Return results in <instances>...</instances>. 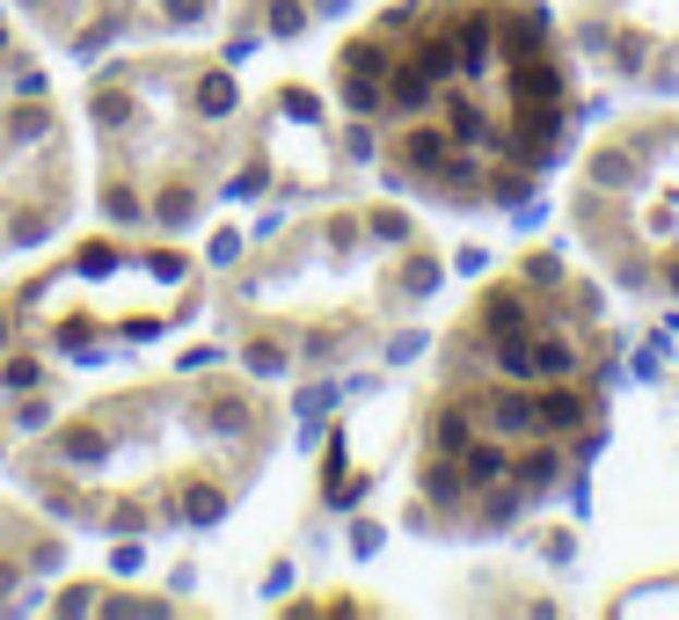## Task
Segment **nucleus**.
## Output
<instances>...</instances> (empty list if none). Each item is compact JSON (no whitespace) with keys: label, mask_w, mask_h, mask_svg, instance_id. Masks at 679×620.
<instances>
[{"label":"nucleus","mask_w":679,"mask_h":620,"mask_svg":"<svg viewBox=\"0 0 679 620\" xmlns=\"http://www.w3.org/2000/svg\"><path fill=\"white\" fill-rule=\"evenodd\" d=\"M110 446H102V430H88V424H73L66 430V460H102Z\"/></svg>","instance_id":"nucleus-4"},{"label":"nucleus","mask_w":679,"mask_h":620,"mask_svg":"<svg viewBox=\"0 0 679 620\" xmlns=\"http://www.w3.org/2000/svg\"><path fill=\"white\" fill-rule=\"evenodd\" d=\"M0 336H8V314H0Z\"/></svg>","instance_id":"nucleus-14"},{"label":"nucleus","mask_w":679,"mask_h":620,"mask_svg":"<svg viewBox=\"0 0 679 620\" xmlns=\"http://www.w3.org/2000/svg\"><path fill=\"white\" fill-rule=\"evenodd\" d=\"M242 424V402H213V430H234Z\"/></svg>","instance_id":"nucleus-12"},{"label":"nucleus","mask_w":679,"mask_h":620,"mask_svg":"<svg viewBox=\"0 0 679 620\" xmlns=\"http://www.w3.org/2000/svg\"><path fill=\"white\" fill-rule=\"evenodd\" d=\"M161 219H191V191H161Z\"/></svg>","instance_id":"nucleus-9"},{"label":"nucleus","mask_w":679,"mask_h":620,"mask_svg":"<svg viewBox=\"0 0 679 620\" xmlns=\"http://www.w3.org/2000/svg\"><path fill=\"white\" fill-rule=\"evenodd\" d=\"M45 234H51L45 212H23V219H15V241H23V248H29V241H45Z\"/></svg>","instance_id":"nucleus-6"},{"label":"nucleus","mask_w":679,"mask_h":620,"mask_svg":"<svg viewBox=\"0 0 679 620\" xmlns=\"http://www.w3.org/2000/svg\"><path fill=\"white\" fill-rule=\"evenodd\" d=\"M169 15H175V23H197V15H205V0H169Z\"/></svg>","instance_id":"nucleus-13"},{"label":"nucleus","mask_w":679,"mask_h":620,"mask_svg":"<svg viewBox=\"0 0 679 620\" xmlns=\"http://www.w3.org/2000/svg\"><path fill=\"white\" fill-rule=\"evenodd\" d=\"M0 387H37V365H29V358H15L8 373H0Z\"/></svg>","instance_id":"nucleus-8"},{"label":"nucleus","mask_w":679,"mask_h":620,"mask_svg":"<svg viewBox=\"0 0 679 620\" xmlns=\"http://www.w3.org/2000/svg\"><path fill=\"white\" fill-rule=\"evenodd\" d=\"M248 365H256V373H278L286 358H278V343H256V351H248Z\"/></svg>","instance_id":"nucleus-11"},{"label":"nucleus","mask_w":679,"mask_h":620,"mask_svg":"<svg viewBox=\"0 0 679 620\" xmlns=\"http://www.w3.org/2000/svg\"><path fill=\"white\" fill-rule=\"evenodd\" d=\"M102 205H110V219H140V197H132V191H110Z\"/></svg>","instance_id":"nucleus-7"},{"label":"nucleus","mask_w":679,"mask_h":620,"mask_svg":"<svg viewBox=\"0 0 679 620\" xmlns=\"http://www.w3.org/2000/svg\"><path fill=\"white\" fill-rule=\"evenodd\" d=\"M197 110H205V118H227V110H234V81H227V73H205V81H197Z\"/></svg>","instance_id":"nucleus-2"},{"label":"nucleus","mask_w":679,"mask_h":620,"mask_svg":"<svg viewBox=\"0 0 679 620\" xmlns=\"http://www.w3.org/2000/svg\"><path fill=\"white\" fill-rule=\"evenodd\" d=\"M219 511H227V497H219L213 482H191V489H183V519L191 525H213Z\"/></svg>","instance_id":"nucleus-1"},{"label":"nucleus","mask_w":679,"mask_h":620,"mask_svg":"<svg viewBox=\"0 0 679 620\" xmlns=\"http://www.w3.org/2000/svg\"><path fill=\"white\" fill-rule=\"evenodd\" d=\"M45 132V110H15V139H37Z\"/></svg>","instance_id":"nucleus-10"},{"label":"nucleus","mask_w":679,"mask_h":620,"mask_svg":"<svg viewBox=\"0 0 679 620\" xmlns=\"http://www.w3.org/2000/svg\"><path fill=\"white\" fill-rule=\"evenodd\" d=\"M402 154H410V168H438V161H446V132H416Z\"/></svg>","instance_id":"nucleus-3"},{"label":"nucleus","mask_w":679,"mask_h":620,"mask_svg":"<svg viewBox=\"0 0 679 620\" xmlns=\"http://www.w3.org/2000/svg\"><path fill=\"white\" fill-rule=\"evenodd\" d=\"M102 270H118V248H110V241L81 248V278H102Z\"/></svg>","instance_id":"nucleus-5"}]
</instances>
